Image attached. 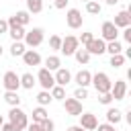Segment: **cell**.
I'll return each instance as SVG.
<instances>
[{
	"label": "cell",
	"mask_w": 131,
	"mask_h": 131,
	"mask_svg": "<svg viewBox=\"0 0 131 131\" xmlns=\"http://www.w3.org/2000/svg\"><path fill=\"white\" fill-rule=\"evenodd\" d=\"M8 123H12L14 131H23L27 129L29 121H27V113L18 106H10V113H8Z\"/></svg>",
	"instance_id": "1"
},
{
	"label": "cell",
	"mask_w": 131,
	"mask_h": 131,
	"mask_svg": "<svg viewBox=\"0 0 131 131\" xmlns=\"http://www.w3.org/2000/svg\"><path fill=\"white\" fill-rule=\"evenodd\" d=\"M90 84L96 88V92H98V94L111 92V86H113L111 78H108L104 72H96V74H92V80H90Z\"/></svg>",
	"instance_id": "2"
},
{
	"label": "cell",
	"mask_w": 131,
	"mask_h": 131,
	"mask_svg": "<svg viewBox=\"0 0 131 131\" xmlns=\"http://www.w3.org/2000/svg\"><path fill=\"white\" fill-rule=\"evenodd\" d=\"M43 39H45V31L39 29V27H35L33 31H27L25 37H23V41H25L27 47H39L43 43Z\"/></svg>",
	"instance_id": "3"
},
{
	"label": "cell",
	"mask_w": 131,
	"mask_h": 131,
	"mask_svg": "<svg viewBox=\"0 0 131 131\" xmlns=\"http://www.w3.org/2000/svg\"><path fill=\"white\" fill-rule=\"evenodd\" d=\"M80 47V41H78V37H74V35H68L66 39H61V47H59V51L63 53V55H74V51Z\"/></svg>",
	"instance_id": "4"
},
{
	"label": "cell",
	"mask_w": 131,
	"mask_h": 131,
	"mask_svg": "<svg viewBox=\"0 0 131 131\" xmlns=\"http://www.w3.org/2000/svg\"><path fill=\"white\" fill-rule=\"evenodd\" d=\"M37 80H39V84H41V88H43V90H51V88H53V84H55L53 74H51L47 68H41V70H39Z\"/></svg>",
	"instance_id": "5"
},
{
	"label": "cell",
	"mask_w": 131,
	"mask_h": 131,
	"mask_svg": "<svg viewBox=\"0 0 131 131\" xmlns=\"http://www.w3.org/2000/svg\"><path fill=\"white\" fill-rule=\"evenodd\" d=\"M63 108H66L68 115L80 117L82 115V100H78V98H63Z\"/></svg>",
	"instance_id": "6"
},
{
	"label": "cell",
	"mask_w": 131,
	"mask_h": 131,
	"mask_svg": "<svg viewBox=\"0 0 131 131\" xmlns=\"http://www.w3.org/2000/svg\"><path fill=\"white\" fill-rule=\"evenodd\" d=\"M2 84H4V88H6V90L16 92V90L20 88V78L16 76V72H6V74H4V78H2Z\"/></svg>",
	"instance_id": "7"
},
{
	"label": "cell",
	"mask_w": 131,
	"mask_h": 131,
	"mask_svg": "<svg viewBox=\"0 0 131 131\" xmlns=\"http://www.w3.org/2000/svg\"><path fill=\"white\" fill-rule=\"evenodd\" d=\"M66 23L70 29H80L82 27V12L78 8H70L68 14H66Z\"/></svg>",
	"instance_id": "8"
},
{
	"label": "cell",
	"mask_w": 131,
	"mask_h": 131,
	"mask_svg": "<svg viewBox=\"0 0 131 131\" xmlns=\"http://www.w3.org/2000/svg\"><path fill=\"white\" fill-rule=\"evenodd\" d=\"M100 33H102V41H117L119 29L113 25V20H106V23H102V29H100Z\"/></svg>",
	"instance_id": "9"
},
{
	"label": "cell",
	"mask_w": 131,
	"mask_h": 131,
	"mask_svg": "<svg viewBox=\"0 0 131 131\" xmlns=\"http://www.w3.org/2000/svg\"><path fill=\"white\" fill-rule=\"evenodd\" d=\"M96 125H98L96 115H92V113H82V115H80V127H82L84 131H94Z\"/></svg>",
	"instance_id": "10"
},
{
	"label": "cell",
	"mask_w": 131,
	"mask_h": 131,
	"mask_svg": "<svg viewBox=\"0 0 131 131\" xmlns=\"http://www.w3.org/2000/svg\"><path fill=\"white\" fill-rule=\"evenodd\" d=\"M86 47V51L90 53V55H102L104 53V49H106V41H102V39H92L88 45H84Z\"/></svg>",
	"instance_id": "11"
},
{
	"label": "cell",
	"mask_w": 131,
	"mask_h": 131,
	"mask_svg": "<svg viewBox=\"0 0 131 131\" xmlns=\"http://www.w3.org/2000/svg\"><path fill=\"white\" fill-rule=\"evenodd\" d=\"M111 94H113V100H123L127 94V82L115 80V84L111 86Z\"/></svg>",
	"instance_id": "12"
},
{
	"label": "cell",
	"mask_w": 131,
	"mask_h": 131,
	"mask_svg": "<svg viewBox=\"0 0 131 131\" xmlns=\"http://www.w3.org/2000/svg\"><path fill=\"white\" fill-rule=\"evenodd\" d=\"M113 25H115L117 29H119V27H121V29L129 27V25H131V10H121V12H117Z\"/></svg>",
	"instance_id": "13"
},
{
	"label": "cell",
	"mask_w": 131,
	"mask_h": 131,
	"mask_svg": "<svg viewBox=\"0 0 131 131\" xmlns=\"http://www.w3.org/2000/svg\"><path fill=\"white\" fill-rule=\"evenodd\" d=\"M53 80H55V84L66 86V84L72 80V74H70V70H66V68H57L55 74H53Z\"/></svg>",
	"instance_id": "14"
},
{
	"label": "cell",
	"mask_w": 131,
	"mask_h": 131,
	"mask_svg": "<svg viewBox=\"0 0 131 131\" xmlns=\"http://www.w3.org/2000/svg\"><path fill=\"white\" fill-rule=\"evenodd\" d=\"M20 57H23L25 66H39V63H41V55H39L37 51H33V49H27Z\"/></svg>",
	"instance_id": "15"
},
{
	"label": "cell",
	"mask_w": 131,
	"mask_h": 131,
	"mask_svg": "<svg viewBox=\"0 0 131 131\" xmlns=\"http://www.w3.org/2000/svg\"><path fill=\"white\" fill-rule=\"evenodd\" d=\"M90 80H92V74H90L88 70H80V72L76 74V84L82 86V88L90 86Z\"/></svg>",
	"instance_id": "16"
},
{
	"label": "cell",
	"mask_w": 131,
	"mask_h": 131,
	"mask_svg": "<svg viewBox=\"0 0 131 131\" xmlns=\"http://www.w3.org/2000/svg\"><path fill=\"white\" fill-rule=\"evenodd\" d=\"M18 78H20V86L27 88V90H31V88L37 84V78H35L31 72H27V74H23V76H18Z\"/></svg>",
	"instance_id": "17"
},
{
	"label": "cell",
	"mask_w": 131,
	"mask_h": 131,
	"mask_svg": "<svg viewBox=\"0 0 131 131\" xmlns=\"http://www.w3.org/2000/svg\"><path fill=\"white\" fill-rule=\"evenodd\" d=\"M106 121H108L111 125H117V123L123 121V113H121L119 108H108V111H106Z\"/></svg>",
	"instance_id": "18"
},
{
	"label": "cell",
	"mask_w": 131,
	"mask_h": 131,
	"mask_svg": "<svg viewBox=\"0 0 131 131\" xmlns=\"http://www.w3.org/2000/svg\"><path fill=\"white\" fill-rule=\"evenodd\" d=\"M25 27L23 25H16V27H10L8 29V35L12 37V41H23V37H25Z\"/></svg>",
	"instance_id": "19"
},
{
	"label": "cell",
	"mask_w": 131,
	"mask_h": 131,
	"mask_svg": "<svg viewBox=\"0 0 131 131\" xmlns=\"http://www.w3.org/2000/svg\"><path fill=\"white\" fill-rule=\"evenodd\" d=\"M43 10V0H27V12L29 14H39Z\"/></svg>",
	"instance_id": "20"
},
{
	"label": "cell",
	"mask_w": 131,
	"mask_h": 131,
	"mask_svg": "<svg viewBox=\"0 0 131 131\" xmlns=\"http://www.w3.org/2000/svg\"><path fill=\"white\" fill-rule=\"evenodd\" d=\"M25 51H27V45H25L23 41H12V45H10V55H12V57L23 55Z\"/></svg>",
	"instance_id": "21"
},
{
	"label": "cell",
	"mask_w": 131,
	"mask_h": 131,
	"mask_svg": "<svg viewBox=\"0 0 131 131\" xmlns=\"http://www.w3.org/2000/svg\"><path fill=\"white\" fill-rule=\"evenodd\" d=\"M51 98L53 100H63L66 98V86H59V84H53V88L49 90Z\"/></svg>",
	"instance_id": "22"
},
{
	"label": "cell",
	"mask_w": 131,
	"mask_h": 131,
	"mask_svg": "<svg viewBox=\"0 0 131 131\" xmlns=\"http://www.w3.org/2000/svg\"><path fill=\"white\" fill-rule=\"evenodd\" d=\"M45 68H47L49 72H55L57 68H61V59H59L57 55H49V57L45 59Z\"/></svg>",
	"instance_id": "23"
},
{
	"label": "cell",
	"mask_w": 131,
	"mask_h": 131,
	"mask_svg": "<svg viewBox=\"0 0 131 131\" xmlns=\"http://www.w3.org/2000/svg\"><path fill=\"white\" fill-rule=\"evenodd\" d=\"M74 57H76V61H78V63H84V66L90 61V53H88L86 49H80V47L74 51Z\"/></svg>",
	"instance_id": "24"
},
{
	"label": "cell",
	"mask_w": 131,
	"mask_h": 131,
	"mask_svg": "<svg viewBox=\"0 0 131 131\" xmlns=\"http://www.w3.org/2000/svg\"><path fill=\"white\" fill-rule=\"evenodd\" d=\"M47 117H49V115H47L45 106H37V108H33V121H35V123H43Z\"/></svg>",
	"instance_id": "25"
},
{
	"label": "cell",
	"mask_w": 131,
	"mask_h": 131,
	"mask_svg": "<svg viewBox=\"0 0 131 131\" xmlns=\"http://www.w3.org/2000/svg\"><path fill=\"white\" fill-rule=\"evenodd\" d=\"M4 100H6L10 106H18V104H20V98H18V94H16V92H12V90H6V94H4Z\"/></svg>",
	"instance_id": "26"
},
{
	"label": "cell",
	"mask_w": 131,
	"mask_h": 131,
	"mask_svg": "<svg viewBox=\"0 0 131 131\" xmlns=\"http://www.w3.org/2000/svg\"><path fill=\"white\" fill-rule=\"evenodd\" d=\"M51 100H53V98H51L49 90H41V92L37 94V102H39V106H47Z\"/></svg>",
	"instance_id": "27"
},
{
	"label": "cell",
	"mask_w": 131,
	"mask_h": 131,
	"mask_svg": "<svg viewBox=\"0 0 131 131\" xmlns=\"http://www.w3.org/2000/svg\"><path fill=\"white\" fill-rule=\"evenodd\" d=\"M14 18H16V23H18V25L27 27V25H29V20H31V14H29L27 10H18V12L14 14Z\"/></svg>",
	"instance_id": "28"
},
{
	"label": "cell",
	"mask_w": 131,
	"mask_h": 131,
	"mask_svg": "<svg viewBox=\"0 0 131 131\" xmlns=\"http://www.w3.org/2000/svg\"><path fill=\"white\" fill-rule=\"evenodd\" d=\"M100 10H102V6H100L96 0L86 2V12H88V14H100Z\"/></svg>",
	"instance_id": "29"
},
{
	"label": "cell",
	"mask_w": 131,
	"mask_h": 131,
	"mask_svg": "<svg viewBox=\"0 0 131 131\" xmlns=\"http://www.w3.org/2000/svg\"><path fill=\"white\" fill-rule=\"evenodd\" d=\"M104 51H108L111 55H115V53H121V51H123V47H121V43H119V41H108Z\"/></svg>",
	"instance_id": "30"
},
{
	"label": "cell",
	"mask_w": 131,
	"mask_h": 131,
	"mask_svg": "<svg viewBox=\"0 0 131 131\" xmlns=\"http://www.w3.org/2000/svg\"><path fill=\"white\" fill-rule=\"evenodd\" d=\"M113 68H121L123 63H125V55L123 53H115V55H111V61H108Z\"/></svg>",
	"instance_id": "31"
},
{
	"label": "cell",
	"mask_w": 131,
	"mask_h": 131,
	"mask_svg": "<svg viewBox=\"0 0 131 131\" xmlns=\"http://www.w3.org/2000/svg\"><path fill=\"white\" fill-rule=\"evenodd\" d=\"M49 47L55 49V51H59V47H61V37H59V35H51V37H49Z\"/></svg>",
	"instance_id": "32"
},
{
	"label": "cell",
	"mask_w": 131,
	"mask_h": 131,
	"mask_svg": "<svg viewBox=\"0 0 131 131\" xmlns=\"http://www.w3.org/2000/svg\"><path fill=\"white\" fill-rule=\"evenodd\" d=\"M74 98H78V100L88 98V90H86V88H82V86H78V88H76V92H74Z\"/></svg>",
	"instance_id": "33"
},
{
	"label": "cell",
	"mask_w": 131,
	"mask_h": 131,
	"mask_svg": "<svg viewBox=\"0 0 131 131\" xmlns=\"http://www.w3.org/2000/svg\"><path fill=\"white\" fill-rule=\"evenodd\" d=\"M92 39H94V35H92V33H82V37H78V41H80L82 45H88Z\"/></svg>",
	"instance_id": "34"
},
{
	"label": "cell",
	"mask_w": 131,
	"mask_h": 131,
	"mask_svg": "<svg viewBox=\"0 0 131 131\" xmlns=\"http://www.w3.org/2000/svg\"><path fill=\"white\" fill-rule=\"evenodd\" d=\"M98 100H100V104H111L113 102V94L111 92H104V94H100Z\"/></svg>",
	"instance_id": "35"
},
{
	"label": "cell",
	"mask_w": 131,
	"mask_h": 131,
	"mask_svg": "<svg viewBox=\"0 0 131 131\" xmlns=\"http://www.w3.org/2000/svg\"><path fill=\"white\" fill-rule=\"evenodd\" d=\"M27 129H29V131H45V129H43V125H41V123H35V121H33V123H29V125H27Z\"/></svg>",
	"instance_id": "36"
},
{
	"label": "cell",
	"mask_w": 131,
	"mask_h": 131,
	"mask_svg": "<svg viewBox=\"0 0 131 131\" xmlns=\"http://www.w3.org/2000/svg\"><path fill=\"white\" fill-rule=\"evenodd\" d=\"M41 125H43V129H45V131H53V127H55V125H53V121H51L49 117H47V119H45Z\"/></svg>",
	"instance_id": "37"
},
{
	"label": "cell",
	"mask_w": 131,
	"mask_h": 131,
	"mask_svg": "<svg viewBox=\"0 0 131 131\" xmlns=\"http://www.w3.org/2000/svg\"><path fill=\"white\" fill-rule=\"evenodd\" d=\"M96 129H98V131H115V125H111V123H102V125H96Z\"/></svg>",
	"instance_id": "38"
},
{
	"label": "cell",
	"mask_w": 131,
	"mask_h": 131,
	"mask_svg": "<svg viewBox=\"0 0 131 131\" xmlns=\"http://www.w3.org/2000/svg\"><path fill=\"white\" fill-rule=\"evenodd\" d=\"M123 39H125L127 43H131V27H125V29H123Z\"/></svg>",
	"instance_id": "39"
},
{
	"label": "cell",
	"mask_w": 131,
	"mask_h": 131,
	"mask_svg": "<svg viewBox=\"0 0 131 131\" xmlns=\"http://www.w3.org/2000/svg\"><path fill=\"white\" fill-rule=\"evenodd\" d=\"M2 33H8V23L0 18V35H2Z\"/></svg>",
	"instance_id": "40"
},
{
	"label": "cell",
	"mask_w": 131,
	"mask_h": 131,
	"mask_svg": "<svg viewBox=\"0 0 131 131\" xmlns=\"http://www.w3.org/2000/svg\"><path fill=\"white\" fill-rule=\"evenodd\" d=\"M0 131H14V127H12V123H2Z\"/></svg>",
	"instance_id": "41"
},
{
	"label": "cell",
	"mask_w": 131,
	"mask_h": 131,
	"mask_svg": "<svg viewBox=\"0 0 131 131\" xmlns=\"http://www.w3.org/2000/svg\"><path fill=\"white\" fill-rule=\"evenodd\" d=\"M66 6H68V0H55V8L61 10V8H66Z\"/></svg>",
	"instance_id": "42"
},
{
	"label": "cell",
	"mask_w": 131,
	"mask_h": 131,
	"mask_svg": "<svg viewBox=\"0 0 131 131\" xmlns=\"http://www.w3.org/2000/svg\"><path fill=\"white\" fill-rule=\"evenodd\" d=\"M68 131H84L80 125H72V127H68Z\"/></svg>",
	"instance_id": "43"
},
{
	"label": "cell",
	"mask_w": 131,
	"mask_h": 131,
	"mask_svg": "<svg viewBox=\"0 0 131 131\" xmlns=\"http://www.w3.org/2000/svg\"><path fill=\"white\" fill-rule=\"evenodd\" d=\"M104 2H106V4H108V6H115V4H117V2H119V0H104Z\"/></svg>",
	"instance_id": "44"
},
{
	"label": "cell",
	"mask_w": 131,
	"mask_h": 131,
	"mask_svg": "<svg viewBox=\"0 0 131 131\" xmlns=\"http://www.w3.org/2000/svg\"><path fill=\"white\" fill-rule=\"evenodd\" d=\"M2 123H4V117H2V115H0V127H2Z\"/></svg>",
	"instance_id": "45"
},
{
	"label": "cell",
	"mask_w": 131,
	"mask_h": 131,
	"mask_svg": "<svg viewBox=\"0 0 131 131\" xmlns=\"http://www.w3.org/2000/svg\"><path fill=\"white\" fill-rule=\"evenodd\" d=\"M0 55H2V45H0Z\"/></svg>",
	"instance_id": "46"
},
{
	"label": "cell",
	"mask_w": 131,
	"mask_h": 131,
	"mask_svg": "<svg viewBox=\"0 0 131 131\" xmlns=\"http://www.w3.org/2000/svg\"><path fill=\"white\" fill-rule=\"evenodd\" d=\"M84 2H90V0H84Z\"/></svg>",
	"instance_id": "47"
}]
</instances>
